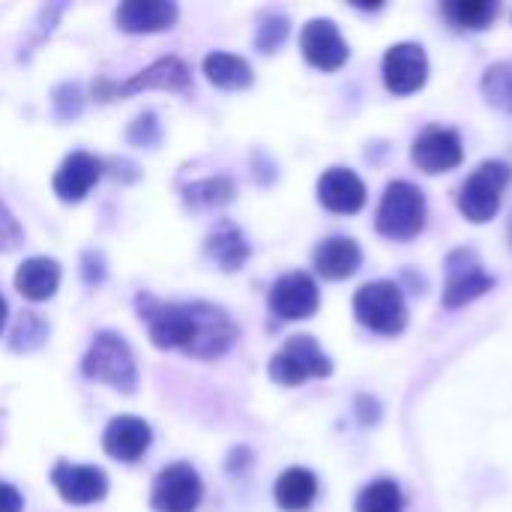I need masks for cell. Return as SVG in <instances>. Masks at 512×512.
Instances as JSON below:
<instances>
[{
    "mask_svg": "<svg viewBox=\"0 0 512 512\" xmlns=\"http://www.w3.org/2000/svg\"><path fill=\"white\" fill-rule=\"evenodd\" d=\"M138 318L147 324L150 342L162 351L180 348L195 360L222 357L240 336L231 315L213 303H165L153 294H138Z\"/></svg>",
    "mask_w": 512,
    "mask_h": 512,
    "instance_id": "6da1fadb",
    "label": "cell"
},
{
    "mask_svg": "<svg viewBox=\"0 0 512 512\" xmlns=\"http://www.w3.org/2000/svg\"><path fill=\"white\" fill-rule=\"evenodd\" d=\"M375 225L390 240H414L426 228V198H423V192L408 180L390 183L384 198H381Z\"/></svg>",
    "mask_w": 512,
    "mask_h": 512,
    "instance_id": "7a4b0ae2",
    "label": "cell"
},
{
    "mask_svg": "<svg viewBox=\"0 0 512 512\" xmlns=\"http://www.w3.org/2000/svg\"><path fill=\"white\" fill-rule=\"evenodd\" d=\"M354 315L363 327L384 333V336H396L408 324V303L396 282L381 279V282L363 285L354 294Z\"/></svg>",
    "mask_w": 512,
    "mask_h": 512,
    "instance_id": "3957f363",
    "label": "cell"
},
{
    "mask_svg": "<svg viewBox=\"0 0 512 512\" xmlns=\"http://www.w3.org/2000/svg\"><path fill=\"white\" fill-rule=\"evenodd\" d=\"M81 372L93 381H105L120 393H135L138 369L129 345L117 333H99L81 360Z\"/></svg>",
    "mask_w": 512,
    "mask_h": 512,
    "instance_id": "277c9868",
    "label": "cell"
},
{
    "mask_svg": "<svg viewBox=\"0 0 512 512\" xmlns=\"http://www.w3.org/2000/svg\"><path fill=\"white\" fill-rule=\"evenodd\" d=\"M512 168L501 159H489L483 162L462 186L459 192V210L468 222H489L504 198V189L510 186Z\"/></svg>",
    "mask_w": 512,
    "mask_h": 512,
    "instance_id": "5b68a950",
    "label": "cell"
},
{
    "mask_svg": "<svg viewBox=\"0 0 512 512\" xmlns=\"http://www.w3.org/2000/svg\"><path fill=\"white\" fill-rule=\"evenodd\" d=\"M330 372H333V360L306 333L291 336L282 345V351L270 360V378L282 387H300L303 381L327 378Z\"/></svg>",
    "mask_w": 512,
    "mask_h": 512,
    "instance_id": "8992f818",
    "label": "cell"
},
{
    "mask_svg": "<svg viewBox=\"0 0 512 512\" xmlns=\"http://www.w3.org/2000/svg\"><path fill=\"white\" fill-rule=\"evenodd\" d=\"M189 84H192L189 66L180 57H162L153 66H147L144 72L132 75L129 81L99 78L93 84V96L96 99H126V96L141 93V90H180V93H186Z\"/></svg>",
    "mask_w": 512,
    "mask_h": 512,
    "instance_id": "52a82bcc",
    "label": "cell"
},
{
    "mask_svg": "<svg viewBox=\"0 0 512 512\" xmlns=\"http://www.w3.org/2000/svg\"><path fill=\"white\" fill-rule=\"evenodd\" d=\"M444 270H447V282H444L441 303L447 309L468 306L495 288V279L483 270V258L477 255V249H468V246L453 249L444 261Z\"/></svg>",
    "mask_w": 512,
    "mask_h": 512,
    "instance_id": "ba28073f",
    "label": "cell"
},
{
    "mask_svg": "<svg viewBox=\"0 0 512 512\" xmlns=\"http://www.w3.org/2000/svg\"><path fill=\"white\" fill-rule=\"evenodd\" d=\"M201 495H204V483L198 471L186 462H177L159 471L150 492V504L156 512H195L201 504Z\"/></svg>",
    "mask_w": 512,
    "mask_h": 512,
    "instance_id": "9c48e42d",
    "label": "cell"
},
{
    "mask_svg": "<svg viewBox=\"0 0 512 512\" xmlns=\"http://www.w3.org/2000/svg\"><path fill=\"white\" fill-rule=\"evenodd\" d=\"M321 294L309 273H285L270 288V312L282 321H303L318 312Z\"/></svg>",
    "mask_w": 512,
    "mask_h": 512,
    "instance_id": "30bf717a",
    "label": "cell"
},
{
    "mask_svg": "<svg viewBox=\"0 0 512 512\" xmlns=\"http://www.w3.org/2000/svg\"><path fill=\"white\" fill-rule=\"evenodd\" d=\"M429 78V57L417 42H399L384 54V84L396 96L417 93Z\"/></svg>",
    "mask_w": 512,
    "mask_h": 512,
    "instance_id": "8fae6325",
    "label": "cell"
},
{
    "mask_svg": "<svg viewBox=\"0 0 512 512\" xmlns=\"http://www.w3.org/2000/svg\"><path fill=\"white\" fill-rule=\"evenodd\" d=\"M462 138L450 126H429L417 135L411 159L426 174H444L462 165Z\"/></svg>",
    "mask_w": 512,
    "mask_h": 512,
    "instance_id": "7c38bea8",
    "label": "cell"
},
{
    "mask_svg": "<svg viewBox=\"0 0 512 512\" xmlns=\"http://www.w3.org/2000/svg\"><path fill=\"white\" fill-rule=\"evenodd\" d=\"M300 48L306 63L321 72H336L348 60V42L330 18H312L300 33Z\"/></svg>",
    "mask_w": 512,
    "mask_h": 512,
    "instance_id": "4fadbf2b",
    "label": "cell"
},
{
    "mask_svg": "<svg viewBox=\"0 0 512 512\" xmlns=\"http://www.w3.org/2000/svg\"><path fill=\"white\" fill-rule=\"evenodd\" d=\"M51 483L57 489V495L66 504L75 507H87L105 498L108 492V477L102 468L93 465H72V462H57L51 471Z\"/></svg>",
    "mask_w": 512,
    "mask_h": 512,
    "instance_id": "5bb4252c",
    "label": "cell"
},
{
    "mask_svg": "<svg viewBox=\"0 0 512 512\" xmlns=\"http://www.w3.org/2000/svg\"><path fill=\"white\" fill-rule=\"evenodd\" d=\"M99 177H102V159H96L93 153L75 150L60 162L54 174V192L66 204H78L81 198H87V192L96 186Z\"/></svg>",
    "mask_w": 512,
    "mask_h": 512,
    "instance_id": "9a60e30c",
    "label": "cell"
},
{
    "mask_svg": "<svg viewBox=\"0 0 512 512\" xmlns=\"http://www.w3.org/2000/svg\"><path fill=\"white\" fill-rule=\"evenodd\" d=\"M318 201L330 213H357L366 204V183L351 168H330L318 180Z\"/></svg>",
    "mask_w": 512,
    "mask_h": 512,
    "instance_id": "2e32d148",
    "label": "cell"
},
{
    "mask_svg": "<svg viewBox=\"0 0 512 512\" xmlns=\"http://www.w3.org/2000/svg\"><path fill=\"white\" fill-rule=\"evenodd\" d=\"M153 441V432L144 420L138 417H114L108 426H105V435H102V447L111 459L117 462H138L147 447Z\"/></svg>",
    "mask_w": 512,
    "mask_h": 512,
    "instance_id": "e0dca14e",
    "label": "cell"
},
{
    "mask_svg": "<svg viewBox=\"0 0 512 512\" xmlns=\"http://www.w3.org/2000/svg\"><path fill=\"white\" fill-rule=\"evenodd\" d=\"M177 6L168 0H126L117 6L114 18L117 27L126 33H159L174 27L177 21Z\"/></svg>",
    "mask_w": 512,
    "mask_h": 512,
    "instance_id": "ac0fdd59",
    "label": "cell"
},
{
    "mask_svg": "<svg viewBox=\"0 0 512 512\" xmlns=\"http://www.w3.org/2000/svg\"><path fill=\"white\" fill-rule=\"evenodd\" d=\"M204 252H207V258H210L219 270H225V273L240 270V267L249 261V255H252L246 234H243L234 222H228V219H222V222L207 234Z\"/></svg>",
    "mask_w": 512,
    "mask_h": 512,
    "instance_id": "d6986e66",
    "label": "cell"
},
{
    "mask_svg": "<svg viewBox=\"0 0 512 512\" xmlns=\"http://www.w3.org/2000/svg\"><path fill=\"white\" fill-rule=\"evenodd\" d=\"M315 270L324 276V279H348L360 270L363 264V252L357 246V240L351 237H327L324 243L315 246Z\"/></svg>",
    "mask_w": 512,
    "mask_h": 512,
    "instance_id": "ffe728a7",
    "label": "cell"
},
{
    "mask_svg": "<svg viewBox=\"0 0 512 512\" xmlns=\"http://www.w3.org/2000/svg\"><path fill=\"white\" fill-rule=\"evenodd\" d=\"M15 288L30 303L54 297L60 288V264L54 258H27L15 273Z\"/></svg>",
    "mask_w": 512,
    "mask_h": 512,
    "instance_id": "44dd1931",
    "label": "cell"
},
{
    "mask_svg": "<svg viewBox=\"0 0 512 512\" xmlns=\"http://www.w3.org/2000/svg\"><path fill=\"white\" fill-rule=\"evenodd\" d=\"M273 495L285 512H306L318 498V477L306 468H288L276 480Z\"/></svg>",
    "mask_w": 512,
    "mask_h": 512,
    "instance_id": "7402d4cb",
    "label": "cell"
},
{
    "mask_svg": "<svg viewBox=\"0 0 512 512\" xmlns=\"http://www.w3.org/2000/svg\"><path fill=\"white\" fill-rule=\"evenodd\" d=\"M204 75L210 84L222 87V90H246L255 75H252V66L237 57V54H228V51H213L204 57Z\"/></svg>",
    "mask_w": 512,
    "mask_h": 512,
    "instance_id": "603a6c76",
    "label": "cell"
},
{
    "mask_svg": "<svg viewBox=\"0 0 512 512\" xmlns=\"http://www.w3.org/2000/svg\"><path fill=\"white\" fill-rule=\"evenodd\" d=\"M498 9L501 6L492 0H450V3H444V15L459 30H486L495 21Z\"/></svg>",
    "mask_w": 512,
    "mask_h": 512,
    "instance_id": "cb8c5ba5",
    "label": "cell"
},
{
    "mask_svg": "<svg viewBox=\"0 0 512 512\" xmlns=\"http://www.w3.org/2000/svg\"><path fill=\"white\" fill-rule=\"evenodd\" d=\"M357 512H405L402 489L393 480L369 483L357 498Z\"/></svg>",
    "mask_w": 512,
    "mask_h": 512,
    "instance_id": "d4e9b609",
    "label": "cell"
},
{
    "mask_svg": "<svg viewBox=\"0 0 512 512\" xmlns=\"http://www.w3.org/2000/svg\"><path fill=\"white\" fill-rule=\"evenodd\" d=\"M234 198V183L228 177H207L192 186H186V204L198 210L222 207Z\"/></svg>",
    "mask_w": 512,
    "mask_h": 512,
    "instance_id": "484cf974",
    "label": "cell"
},
{
    "mask_svg": "<svg viewBox=\"0 0 512 512\" xmlns=\"http://www.w3.org/2000/svg\"><path fill=\"white\" fill-rule=\"evenodd\" d=\"M483 96L489 99V105L512 114V60L495 63V66L486 69V75H483Z\"/></svg>",
    "mask_w": 512,
    "mask_h": 512,
    "instance_id": "4316f807",
    "label": "cell"
},
{
    "mask_svg": "<svg viewBox=\"0 0 512 512\" xmlns=\"http://www.w3.org/2000/svg\"><path fill=\"white\" fill-rule=\"evenodd\" d=\"M45 336H48L45 321H42L39 315H33V312H24V315L15 321V330H12L9 345H12V351L27 354V351H36V348L45 342Z\"/></svg>",
    "mask_w": 512,
    "mask_h": 512,
    "instance_id": "83f0119b",
    "label": "cell"
},
{
    "mask_svg": "<svg viewBox=\"0 0 512 512\" xmlns=\"http://www.w3.org/2000/svg\"><path fill=\"white\" fill-rule=\"evenodd\" d=\"M288 18L285 15H267L261 24H258V36H255V42H258V48L264 51V54H273L285 39H288Z\"/></svg>",
    "mask_w": 512,
    "mask_h": 512,
    "instance_id": "f1b7e54d",
    "label": "cell"
},
{
    "mask_svg": "<svg viewBox=\"0 0 512 512\" xmlns=\"http://www.w3.org/2000/svg\"><path fill=\"white\" fill-rule=\"evenodd\" d=\"M126 138H129V144H135V147H156L159 138H162V129H159L156 114H141L138 120H132Z\"/></svg>",
    "mask_w": 512,
    "mask_h": 512,
    "instance_id": "f546056e",
    "label": "cell"
},
{
    "mask_svg": "<svg viewBox=\"0 0 512 512\" xmlns=\"http://www.w3.org/2000/svg\"><path fill=\"white\" fill-rule=\"evenodd\" d=\"M54 108H57V117L60 120H72L81 114V90L78 84H63L54 90Z\"/></svg>",
    "mask_w": 512,
    "mask_h": 512,
    "instance_id": "4dcf8cb0",
    "label": "cell"
},
{
    "mask_svg": "<svg viewBox=\"0 0 512 512\" xmlns=\"http://www.w3.org/2000/svg\"><path fill=\"white\" fill-rule=\"evenodd\" d=\"M18 240H21V228L9 216V210L0 204V249H12V246H18Z\"/></svg>",
    "mask_w": 512,
    "mask_h": 512,
    "instance_id": "1f68e13d",
    "label": "cell"
},
{
    "mask_svg": "<svg viewBox=\"0 0 512 512\" xmlns=\"http://www.w3.org/2000/svg\"><path fill=\"white\" fill-rule=\"evenodd\" d=\"M81 261H84V264H81L84 282H87V285H99V282L105 279V258H102L99 252H87Z\"/></svg>",
    "mask_w": 512,
    "mask_h": 512,
    "instance_id": "d6a6232c",
    "label": "cell"
},
{
    "mask_svg": "<svg viewBox=\"0 0 512 512\" xmlns=\"http://www.w3.org/2000/svg\"><path fill=\"white\" fill-rule=\"evenodd\" d=\"M24 510V498L18 495V489H12L9 483H0V512H21Z\"/></svg>",
    "mask_w": 512,
    "mask_h": 512,
    "instance_id": "836d02e7",
    "label": "cell"
},
{
    "mask_svg": "<svg viewBox=\"0 0 512 512\" xmlns=\"http://www.w3.org/2000/svg\"><path fill=\"white\" fill-rule=\"evenodd\" d=\"M357 414H360V423H363V426H372V423H378L381 408H378V402H375V399L360 396V399H357Z\"/></svg>",
    "mask_w": 512,
    "mask_h": 512,
    "instance_id": "e575fe53",
    "label": "cell"
},
{
    "mask_svg": "<svg viewBox=\"0 0 512 512\" xmlns=\"http://www.w3.org/2000/svg\"><path fill=\"white\" fill-rule=\"evenodd\" d=\"M6 300H3V294H0V330H3V324H6Z\"/></svg>",
    "mask_w": 512,
    "mask_h": 512,
    "instance_id": "d590c367",
    "label": "cell"
},
{
    "mask_svg": "<svg viewBox=\"0 0 512 512\" xmlns=\"http://www.w3.org/2000/svg\"><path fill=\"white\" fill-rule=\"evenodd\" d=\"M510 246H512V219H510Z\"/></svg>",
    "mask_w": 512,
    "mask_h": 512,
    "instance_id": "8d00e7d4",
    "label": "cell"
}]
</instances>
